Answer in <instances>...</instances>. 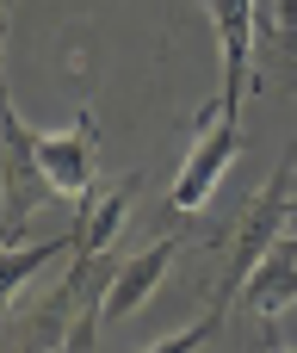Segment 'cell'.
I'll list each match as a JSON object with an SVG mask.
<instances>
[{
  "instance_id": "cell-4",
  "label": "cell",
  "mask_w": 297,
  "mask_h": 353,
  "mask_svg": "<svg viewBox=\"0 0 297 353\" xmlns=\"http://www.w3.org/2000/svg\"><path fill=\"white\" fill-rule=\"evenodd\" d=\"M174 254H180V242H174V236H161V242H149L143 254H130V261L112 273V285L99 292V323H124L130 310H143V304L155 298V285L167 279Z\"/></svg>"
},
{
  "instance_id": "cell-7",
  "label": "cell",
  "mask_w": 297,
  "mask_h": 353,
  "mask_svg": "<svg viewBox=\"0 0 297 353\" xmlns=\"http://www.w3.org/2000/svg\"><path fill=\"white\" fill-rule=\"evenodd\" d=\"M285 186H291V161H285V168H273L267 192L248 205V223H242V242H236V285H242V279L267 261V248L285 236V217H291V211H285Z\"/></svg>"
},
{
  "instance_id": "cell-5",
  "label": "cell",
  "mask_w": 297,
  "mask_h": 353,
  "mask_svg": "<svg viewBox=\"0 0 297 353\" xmlns=\"http://www.w3.org/2000/svg\"><path fill=\"white\" fill-rule=\"evenodd\" d=\"M130 192H136V180H112V186H87L74 205H81V217H74V261H99V254H112V242L124 236V217H130Z\"/></svg>"
},
{
  "instance_id": "cell-9",
  "label": "cell",
  "mask_w": 297,
  "mask_h": 353,
  "mask_svg": "<svg viewBox=\"0 0 297 353\" xmlns=\"http://www.w3.org/2000/svg\"><path fill=\"white\" fill-rule=\"evenodd\" d=\"M260 31H267V37H273V43L297 62V0H273V6H267V19H260Z\"/></svg>"
},
{
  "instance_id": "cell-1",
  "label": "cell",
  "mask_w": 297,
  "mask_h": 353,
  "mask_svg": "<svg viewBox=\"0 0 297 353\" xmlns=\"http://www.w3.org/2000/svg\"><path fill=\"white\" fill-rule=\"evenodd\" d=\"M6 130L25 143V155H31L37 180H43V192L81 199V192L99 180V118H93L87 105H81L74 124H62V130H31V124L6 105Z\"/></svg>"
},
{
  "instance_id": "cell-8",
  "label": "cell",
  "mask_w": 297,
  "mask_h": 353,
  "mask_svg": "<svg viewBox=\"0 0 297 353\" xmlns=\"http://www.w3.org/2000/svg\"><path fill=\"white\" fill-rule=\"evenodd\" d=\"M74 254V236H43V242H25L19 230L6 236V279H0V292H6V310L25 298V285L50 267V261H68Z\"/></svg>"
},
{
  "instance_id": "cell-6",
  "label": "cell",
  "mask_w": 297,
  "mask_h": 353,
  "mask_svg": "<svg viewBox=\"0 0 297 353\" xmlns=\"http://www.w3.org/2000/svg\"><path fill=\"white\" fill-rule=\"evenodd\" d=\"M297 304V236H279L267 248V261L242 279V310L260 323H279V310Z\"/></svg>"
},
{
  "instance_id": "cell-3",
  "label": "cell",
  "mask_w": 297,
  "mask_h": 353,
  "mask_svg": "<svg viewBox=\"0 0 297 353\" xmlns=\"http://www.w3.org/2000/svg\"><path fill=\"white\" fill-rule=\"evenodd\" d=\"M217 19V43H223V105L242 112V87H248V56H254V31H260V0H198Z\"/></svg>"
},
{
  "instance_id": "cell-2",
  "label": "cell",
  "mask_w": 297,
  "mask_h": 353,
  "mask_svg": "<svg viewBox=\"0 0 297 353\" xmlns=\"http://www.w3.org/2000/svg\"><path fill=\"white\" fill-rule=\"evenodd\" d=\"M236 149H242V112H229L223 99H211V105L198 112V137H192V149H186V161H180V174H174L167 211H174V217L205 211L211 192H217V180H223V168L236 161Z\"/></svg>"
}]
</instances>
